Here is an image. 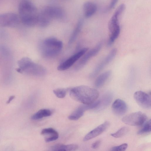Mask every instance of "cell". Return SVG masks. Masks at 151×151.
Segmentation results:
<instances>
[{
    "instance_id": "cell-11",
    "label": "cell",
    "mask_w": 151,
    "mask_h": 151,
    "mask_svg": "<svg viewBox=\"0 0 151 151\" xmlns=\"http://www.w3.org/2000/svg\"><path fill=\"white\" fill-rule=\"evenodd\" d=\"M117 52L116 48L112 49L108 55L95 67L91 74V77L96 76L114 58Z\"/></svg>"
},
{
    "instance_id": "cell-23",
    "label": "cell",
    "mask_w": 151,
    "mask_h": 151,
    "mask_svg": "<svg viewBox=\"0 0 151 151\" xmlns=\"http://www.w3.org/2000/svg\"><path fill=\"white\" fill-rule=\"evenodd\" d=\"M129 130V128L127 127H122L116 132L112 133L111 135L114 137L118 138L123 137L126 134Z\"/></svg>"
},
{
    "instance_id": "cell-19",
    "label": "cell",
    "mask_w": 151,
    "mask_h": 151,
    "mask_svg": "<svg viewBox=\"0 0 151 151\" xmlns=\"http://www.w3.org/2000/svg\"><path fill=\"white\" fill-rule=\"evenodd\" d=\"M111 71H106L100 74L96 78L95 82V85L97 88L102 86L111 75Z\"/></svg>"
},
{
    "instance_id": "cell-13",
    "label": "cell",
    "mask_w": 151,
    "mask_h": 151,
    "mask_svg": "<svg viewBox=\"0 0 151 151\" xmlns=\"http://www.w3.org/2000/svg\"><path fill=\"white\" fill-rule=\"evenodd\" d=\"M109 123L106 121L92 130L84 137L83 140L88 141L99 135L103 132L108 127Z\"/></svg>"
},
{
    "instance_id": "cell-3",
    "label": "cell",
    "mask_w": 151,
    "mask_h": 151,
    "mask_svg": "<svg viewBox=\"0 0 151 151\" xmlns=\"http://www.w3.org/2000/svg\"><path fill=\"white\" fill-rule=\"evenodd\" d=\"M18 68L16 70L18 72L31 76H41L46 74L45 68L42 65L36 63L30 58L23 57L17 62Z\"/></svg>"
},
{
    "instance_id": "cell-30",
    "label": "cell",
    "mask_w": 151,
    "mask_h": 151,
    "mask_svg": "<svg viewBox=\"0 0 151 151\" xmlns=\"http://www.w3.org/2000/svg\"><path fill=\"white\" fill-rule=\"evenodd\" d=\"M1 0H0V1H1Z\"/></svg>"
},
{
    "instance_id": "cell-22",
    "label": "cell",
    "mask_w": 151,
    "mask_h": 151,
    "mask_svg": "<svg viewBox=\"0 0 151 151\" xmlns=\"http://www.w3.org/2000/svg\"><path fill=\"white\" fill-rule=\"evenodd\" d=\"M84 111H85L79 106L69 116L68 118L70 120H77L83 116Z\"/></svg>"
},
{
    "instance_id": "cell-7",
    "label": "cell",
    "mask_w": 151,
    "mask_h": 151,
    "mask_svg": "<svg viewBox=\"0 0 151 151\" xmlns=\"http://www.w3.org/2000/svg\"><path fill=\"white\" fill-rule=\"evenodd\" d=\"M19 15L13 12L0 14V27H14L20 22Z\"/></svg>"
},
{
    "instance_id": "cell-15",
    "label": "cell",
    "mask_w": 151,
    "mask_h": 151,
    "mask_svg": "<svg viewBox=\"0 0 151 151\" xmlns=\"http://www.w3.org/2000/svg\"><path fill=\"white\" fill-rule=\"evenodd\" d=\"M42 135L46 136L45 139L46 142H50L57 139L59 137L58 132L52 128H45L43 129L41 132Z\"/></svg>"
},
{
    "instance_id": "cell-27",
    "label": "cell",
    "mask_w": 151,
    "mask_h": 151,
    "mask_svg": "<svg viewBox=\"0 0 151 151\" xmlns=\"http://www.w3.org/2000/svg\"><path fill=\"white\" fill-rule=\"evenodd\" d=\"M118 0H111L109 5L107 6L106 9V11H108L112 9L117 4Z\"/></svg>"
},
{
    "instance_id": "cell-8",
    "label": "cell",
    "mask_w": 151,
    "mask_h": 151,
    "mask_svg": "<svg viewBox=\"0 0 151 151\" xmlns=\"http://www.w3.org/2000/svg\"><path fill=\"white\" fill-rule=\"evenodd\" d=\"M88 48H84L60 63L57 67L59 71H63L70 68L88 50Z\"/></svg>"
},
{
    "instance_id": "cell-2",
    "label": "cell",
    "mask_w": 151,
    "mask_h": 151,
    "mask_svg": "<svg viewBox=\"0 0 151 151\" xmlns=\"http://www.w3.org/2000/svg\"><path fill=\"white\" fill-rule=\"evenodd\" d=\"M69 93L72 99L85 104L94 102L97 100L99 96V92L96 89L84 85L70 88Z\"/></svg>"
},
{
    "instance_id": "cell-18",
    "label": "cell",
    "mask_w": 151,
    "mask_h": 151,
    "mask_svg": "<svg viewBox=\"0 0 151 151\" xmlns=\"http://www.w3.org/2000/svg\"><path fill=\"white\" fill-rule=\"evenodd\" d=\"M52 19L43 11L38 13L37 25L42 27L47 26L50 24Z\"/></svg>"
},
{
    "instance_id": "cell-26",
    "label": "cell",
    "mask_w": 151,
    "mask_h": 151,
    "mask_svg": "<svg viewBox=\"0 0 151 151\" xmlns=\"http://www.w3.org/2000/svg\"><path fill=\"white\" fill-rule=\"evenodd\" d=\"M128 147V144L125 143L113 147L111 149V150L114 151H125Z\"/></svg>"
},
{
    "instance_id": "cell-20",
    "label": "cell",
    "mask_w": 151,
    "mask_h": 151,
    "mask_svg": "<svg viewBox=\"0 0 151 151\" xmlns=\"http://www.w3.org/2000/svg\"><path fill=\"white\" fill-rule=\"evenodd\" d=\"M83 20L80 19L78 21L69 39L68 43L71 44L76 40L82 28Z\"/></svg>"
},
{
    "instance_id": "cell-9",
    "label": "cell",
    "mask_w": 151,
    "mask_h": 151,
    "mask_svg": "<svg viewBox=\"0 0 151 151\" xmlns=\"http://www.w3.org/2000/svg\"><path fill=\"white\" fill-rule=\"evenodd\" d=\"M102 46L101 43H99L95 47L88 51L81 57L76 65L75 69L77 70L83 68L92 57L96 55L100 50Z\"/></svg>"
},
{
    "instance_id": "cell-4",
    "label": "cell",
    "mask_w": 151,
    "mask_h": 151,
    "mask_svg": "<svg viewBox=\"0 0 151 151\" xmlns=\"http://www.w3.org/2000/svg\"><path fill=\"white\" fill-rule=\"evenodd\" d=\"M125 8L124 4H120L116 10L109 21L108 24L109 38L108 41L110 43H113L119 36L120 32L119 19Z\"/></svg>"
},
{
    "instance_id": "cell-24",
    "label": "cell",
    "mask_w": 151,
    "mask_h": 151,
    "mask_svg": "<svg viewBox=\"0 0 151 151\" xmlns=\"http://www.w3.org/2000/svg\"><path fill=\"white\" fill-rule=\"evenodd\" d=\"M143 127L138 132L137 134L142 135L149 133L151 132V120L150 119L144 124Z\"/></svg>"
},
{
    "instance_id": "cell-16",
    "label": "cell",
    "mask_w": 151,
    "mask_h": 151,
    "mask_svg": "<svg viewBox=\"0 0 151 151\" xmlns=\"http://www.w3.org/2000/svg\"><path fill=\"white\" fill-rule=\"evenodd\" d=\"M83 9L84 16L89 18L92 16L96 12L97 6L96 4L91 1H87L84 4Z\"/></svg>"
},
{
    "instance_id": "cell-17",
    "label": "cell",
    "mask_w": 151,
    "mask_h": 151,
    "mask_svg": "<svg viewBox=\"0 0 151 151\" xmlns=\"http://www.w3.org/2000/svg\"><path fill=\"white\" fill-rule=\"evenodd\" d=\"M78 148V145L75 144L65 145L58 144L52 146L51 149L54 151H70L76 150Z\"/></svg>"
},
{
    "instance_id": "cell-14",
    "label": "cell",
    "mask_w": 151,
    "mask_h": 151,
    "mask_svg": "<svg viewBox=\"0 0 151 151\" xmlns=\"http://www.w3.org/2000/svg\"><path fill=\"white\" fill-rule=\"evenodd\" d=\"M112 109L113 112L116 115H122L126 112L127 106L123 100L117 99L113 103L112 105Z\"/></svg>"
},
{
    "instance_id": "cell-25",
    "label": "cell",
    "mask_w": 151,
    "mask_h": 151,
    "mask_svg": "<svg viewBox=\"0 0 151 151\" xmlns=\"http://www.w3.org/2000/svg\"><path fill=\"white\" fill-rule=\"evenodd\" d=\"M67 91L65 88H58L53 90V92L57 97L63 98L65 96Z\"/></svg>"
},
{
    "instance_id": "cell-21",
    "label": "cell",
    "mask_w": 151,
    "mask_h": 151,
    "mask_svg": "<svg viewBox=\"0 0 151 151\" xmlns=\"http://www.w3.org/2000/svg\"><path fill=\"white\" fill-rule=\"evenodd\" d=\"M52 113L51 111L49 109H42L32 115L31 118L34 120H38L44 117L49 116L51 115Z\"/></svg>"
},
{
    "instance_id": "cell-6",
    "label": "cell",
    "mask_w": 151,
    "mask_h": 151,
    "mask_svg": "<svg viewBox=\"0 0 151 151\" xmlns=\"http://www.w3.org/2000/svg\"><path fill=\"white\" fill-rule=\"evenodd\" d=\"M146 115L141 111H137L127 114L124 116L122 121L124 123L131 126H141L146 122Z\"/></svg>"
},
{
    "instance_id": "cell-5",
    "label": "cell",
    "mask_w": 151,
    "mask_h": 151,
    "mask_svg": "<svg viewBox=\"0 0 151 151\" xmlns=\"http://www.w3.org/2000/svg\"><path fill=\"white\" fill-rule=\"evenodd\" d=\"M63 46L61 41L54 37H50L46 38L42 42L40 49L45 57L52 58L58 55Z\"/></svg>"
},
{
    "instance_id": "cell-29",
    "label": "cell",
    "mask_w": 151,
    "mask_h": 151,
    "mask_svg": "<svg viewBox=\"0 0 151 151\" xmlns=\"http://www.w3.org/2000/svg\"><path fill=\"white\" fill-rule=\"evenodd\" d=\"M15 97L14 96H12L10 97L8 100L7 101L6 103L9 104L12 101Z\"/></svg>"
},
{
    "instance_id": "cell-31",
    "label": "cell",
    "mask_w": 151,
    "mask_h": 151,
    "mask_svg": "<svg viewBox=\"0 0 151 151\" xmlns=\"http://www.w3.org/2000/svg\"></svg>"
},
{
    "instance_id": "cell-12",
    "label": "cell",
    "mask_w": 151,
    "mask_h": 151,
    "mask_svg": "<svg viewBox=\"0 0 151 151\" xmlns=\"http://www.w3.org/2000/svg\"><path fill=\"white\" fill-rule=\"evenodd\" d=\"M52 19H62L64 16V13L61 8L54 6H47L42 10Z\"/></svg>"
},
{
    "instance_id": "cell-1",
    "label": "cell",
    "mask_w": 151,
    "mask_h": 151,
    "mask_svg": "<svg viewBox=\"0 0 151 151\" xmlns=\"http://www.w3.org/2000/svg\"><path fill=\"white\" fill-rule=\"evenodd\" d=\"M20 21L24 25L33 27L37 25L38 13L37 8L32 2L22 0L18 6Z\"/></svg>"
},
{
    "instance_id": "cell-28",
    "label": "cell",
    "mask_w": 151,
    "mask_h": 151,
    "mask_svg": "<svg viewBox=\"0 0 151 151\" xmlns=\"http://www.w3.org/2000/svg\"><path fill=\"white\" fill-rule=\"evenodd\" d=\"M101 143L100 140H98L93 142L91 145V147L93 149L98 148L100 146Z\"/></svg>"
},
{
    "instance_id": "cell-10",
    "label": "cell",
    "mask_w": 151,
    "mask_h": 151,
    "mask_svg": "<svg viewBox=\"0 0 151 151\" xmlns=\"http://www.w3.org/2000/svg\"><path fill=\"white\" fill-rule=\"evenodd\" d=\"M134 98L137 104L142 107L145 109L151 108L150 94L142 91H138L134 93Z\"/></svg>"
}]
</instances>
